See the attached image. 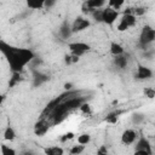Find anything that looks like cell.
I'll use <instances>...</instances> for the list:
<instances>
[{
    "label": "cell",
    "mask_w": 155,
    "mask_h": 155,
    "mask_svg": "<svg viewBox=\"0 0 155 155\" xmlns=\"http://www.w3.org/2000/svg\"><path fill=\"white\" fill-rule=\"evenodd\" d=\"M85 150V145H82V144H76V145H73L71 147V149H70V154L71 155H79V154H81L82 151Z\"/></svg>",
    "instance_id": "obj_18"
},
{
    "label": "cell",
    "mask_w": 155,
    "mask_h": 155,
    "mask_svg": "<svg viewBox=\"0 0 155 155\" xmlns=\"http://www.w3.org/2000/svg\"><path fill=\"white\" fill-rule=\"evenodd\" d=\"M45 1L46 0H25L27 5L33 10H39V8L44 7L45 6Z\"/></svg>",
    "instance_id": "obj_12"
},
{
    "label": "cell",
    "mask_w": 155,
    "mask_h": 155,
    "mask_svg": "<svg viewBox=\"0 0 155 155\" xmlns=\"http://www.w3.org/2000/svg\"><path fill=\"white\" fill-rule=\"evenodd\" d=\"M71 86H73V84L68 82V84H65V85H64V88H65V90H70V88H71Z\"/></svg>",
    "instance_id": "obj_31"
},
{
    "label": "cell",
    "mask_w": 155,
    "mask_h": 155,
    "mask_svg": "<svg viewBox=\"0 0 155 155\" xmlns=\"http://www.w3.org/2000/svg\"><path fill=\"white\" fill-rule=\"evenodd\" d=\"M121 19H122V21H125V22H126V24H127L130 28L134 27V25H136V23H137V17H136L133 13H124V15H122V17H121Z\"/></svg>",
    "instance_id": "obj_9"
},
{
    "label": "cell",
    "mask_w": 155,
    "mask_h": 155,
    "mask_svg": "<svg viewBox=\"0 0 155 155\" xmlns=\"http://www.w3.org/2000/svg\"><path fill=\"white\" fill-rule=\"evenodd\" d=\"M64 62H65V64H68V65L73 64V61H71V54H65V56H64Z\"/></svg>",
    "instance_id": "obj_26"
},
{
    "label": "cell",
    "mask_w": 155,
    "mask_h": 155,
    "mask_svg": "<svg viewBox=\"0 0 155 155\" xmlns=\"http://www.w3.org/2000/svg\"><path fill=\"white\" fill-rule=\"evenodd\" d=\"M87 27H90V22L88 19L84 18V17H78L74 23L71 24V31L73 33H78V31H82L85 29H87Z\"/></svg>",
    "instance_id": "obj_5"
},
{
    "label": "cell",
    "mask_w": 155,
    "mask_h": 155,
    "mask_svg": "<svg viewBox=\"0 0 155 155\" xmlns=\"http://www.w3.org/2000/svg\"><path fill=\"white\" fill-rule=\"evenodd\" d=\"M16 138V132H15V130L12 128V127H6V130L4 131V139L5 140H8V142H11V140H13Z\"/></svg>",
    "instance_id": "obj_15"
},
{
    "label": "cell",
    "mask_w": 155,
    "mask_h": 155,
    "mask_svg": "<svg viewBox=\"0 0 155 155\" xmlns=\"http://www.w3.org/2000/svg\"><path fill=\"white\" fill-rule=\"evenodd\" d=\"M126 0H108V6L115 8V10H120L124 4H125Z\"/></svg>",
    "instance_id": "obj_17"
},
{
    "label": "cell",
    "mask_w": 155,
    "mask_h": 155,
    "mask_svg": "<svg viewBox=\"0 0 155 155\" xmlns=\"http://www.w3.org/2000/svg\"><path fill=\"white\" fill-rule=\"evenodd\" d=\"M47 130H48V126L44 122V121H39L36 125H35V134H38V136H44L46 132H47Z\"/></svg>",
    "instance_id": "obj_10"
},
{
    "label": "cell",
    "mask_w": 155,
    "mask_h": 155,
    "mask_svg": "<svg viewBox=\"0 0 155 155\" xmlns=\"http://www.w3.org/2000/svg\"><path fill=\"white\" fill-rule=\"evenodd\" d=\"M154 40H155V29H153L149 25H145L142 30V34H140V44L148 45Z\"/></svg>",
    "instance_id": "obj_3"
},
{
    "label": "cell",
    "mask_w": 155,
    "mask_h": 155,
    "mask_svg": "<svg viewBox=\"0 0 155 155\" xmlns=\"http://www.w3.org/2000/svg\"><path fill=\"white\" fill-rule=\"evenodd\" d=\"M68 48L70 50V53H74V54H78V56H82L85 54L86 52L90 51V45H87L86 42H70L68 45Z\"/></svg>",
    "instance_id": "obj_2"
},
{
    "label": "cell",
    "mask_w": 155,
    "mask_h": 155,
    "mask_svg": "<svg viewBox=\"0 0 155 155\" xmlns=\"http://www.w3.org/2000/svg\"><path fill=\"white\" fill-rule=\"evenodd\" d=\"M107 153H108V150H107V148L103 147V145L97 150V154H99V155H102V154H107Z\"/></svg>",
    "instance_id": "obj_29"
},
{
    "label": "cell",
    "mask_w": 155,
    "mask_h": 155,
    "mask_svg": "<svg viewBox=\"0 0 155 155\" xmlns=\"http://www.w3.org/2000/svg\"><path fill=\"white\" fill-rule=\"evenodd\" d=\"M91 142V136L88 133H81L78 136V144H82L86 145Z\"/></svg>",
    "instance_id": "obj_16"
},
{
    "label": "cell",
    "mask_w": 155,
    "mask_h": 155,
    "mask_svg": "<svg viewBox=\"0 0 155 155\" xmlns=\"http://www.w3.org/2000/svg\"><path fill=\"white\" fill-rule=\"evenodd\" d=\"M114 63H115V65H116L117 68H120V69H125L126 65H127V58L124 57L122 54H120V56H115Z\"/></svg>",
    "instance_id": "obj_13"
},
{
    "label": "cell",
    "mask_w": 155,
    "mask_h": 155,
    "mask_svg": "<svg viewBox=\"0 0 155 155\" xmlns=\"http://www.w3.org/2000/svg\"><path fill=\"white\" fill-rule=\"evenodd\" d=\"M119 18V11L108 6L104 10H102V22H104L108 25H111L116 22V19Z\"/></svg>",
    "instance_id": "obj_1"
},
{
    "label": "cell",
    "mask_w": 155,
    "mask_h": 155,
    "mask_svg": "<svg viewBox=\"0 0 155 155\" xmlns=\"http://www.w3.org/2000/svg\"><path fill=\"white\" fill-rule=\"evenodd\" d=\"M116 29H117L119 31H126L127 29H130V27L126 24L125 21H122V19L120 18V19H119V23H117V25H116Z\"/></svg>",
    "instance_id": "obj_23"
},
{
    "label": "cell",
    "mask_w": 155,
    "mask_h": 155,
    "mask_svg": "<svg viewBox=\"0 0 155 155\" xmlns=\"http://www.w3.org/2000/svg\"><path fill=\"white\" fill-rule=\"evenodd\" d=\"M143 93H144V96H145L147 98H149V99L155 98V90L151 88V87H145L144 91H143Z\"/></svg>",
    "instance_id": "obj_22"
},
{
    "label": "cell",
    "mask_w": 155,
    "mask_h": 155,
    "mask_svg": "<svg viewBox=\"0 0 155 155\" xmlns=\"http://www.w3.org/2000/svg\"><path fill=\"white\" fill-rule=\"evenodd\" d=\"M137 149H143V150H147L151 154V149H150V143L148 142V139H145L144 137H140L137 142Z\"/></svg>",
    "instance_id": "obj_11"
},
{
    "label": "cell",
    "mask_w": 155,
    "mask_h": 155,
    "mask_svg": "<svg viewBox=\"0 0 155 155\" xmlns=\"http://www.w3.org/2000/svg\"><path fill=\"white\" fill-rule=\"evenodd\" d=\"M117 120H119V114H117V113H110V114H108L107 117H105V121H107L108 124H116Z\"/></svg>",
    "instance_id": "obj_19"
},
{
    "label": "cell",
    "mask_w": 155,
    "mask_h": 155,
    "mask_svg": "<svg viewBox=\"0 0 155 155\" xmlns=\"http://www.w3.org/2000/svg\"><path fill=\"white\" fill-rule=\"evenodd\" d=\"M79 109H80V111H81L82 114H85V115L91 114V111H92L91 105H90L88 103H81V104L79 105Z\"/></svg>",
    "instance_id": "obj_20"
},
{
    "label": "cell",
    "mask_w": 155,
    "mask_h": 155,
    "mask_svg": "<svg viewBox=\"0 0 155 155\" xmlns=\"http://www.w3.org/2000/svg\"><path fill=\"white\" fill-rule=\"evenodd\" d=\"M1 154L2 155H15L16 154V150L12 149V148H8L7 145L2 144L1 145Z\"/></svg>",
    "instance_id": "obj_21"
},
{
    "label": "cell",
    "mask_w": 155,
    "mask_h": 155,
    "mask_svg": "<svg viewBox=\"0 0 155 155\" xmlns=\"http://www.w3.org/2000/svg\"><path fill=\"white\" fill-rule=\"evenodd\" d=\"M105 1H107V0H86L85 4L90 7L91 11H93V10H98V8L103 7L104 4H105ZM91 13H92V12H91Z\"/></svg>",
    "instance_id": "obj_7"
},
{
    "label": "cell",
    "mask_w": 155,
    "mask_h": 155,
    "mask_svg": "<svg viewBox=\"0 0 155 155\" xmlns=\"http://www.w3.org/2000/svg\"><path fill=\"white\" fill-rule=\"evenodd\" d=\"M134 154H137V155H149L150 153L149 151H147V150H143V149H136V151H134Z\"/></svg>",
    "instance_id": "obj_27"
},
{
    "label": "cell",
    "mask_w": 155,
    "mask_h": 155,
    "mask_svg": "<svg viewBox=\"0 0 155 155\" xmlns=\"http://www.w3.org/2000/svg\"><path fill=\"white\" fill-rule=\"evenodd\" d=\"M109 51L113 56H120V54H124V47L119 44V42H115L113 41L110 44V47H109Z\"/></svg>",
    "instance_id": "obj_8"
},
{
    "label": "cell",
    "mask_w": 155,
    "mask_h": 155,
    "mask_svg": "<svg viewBox=\"0 0 155 155\" xmlns=\"http://www.w3.org/2000/svg\"><path fill=\"white\" fill-rule=\"evenodd\" d=\"M70 54H71V61H73V64H74V63H78V62L80 61V56L74 54V53H70Z\"/></svg>",
    "instance_id": "obj_28"
},
{
    "label": "cell",
    "mask_w": 155,
    "mask_h": 155,
    "mask_svg": "<svg viewBox=\"0 0 155 155\" xmlns=\"http://www.w3.org/2000/svg\"><path fill=\"white\" fill-rule=\"evenodd\" d=\"M151 75H153V71H151L149 68H147V67H144V65H139V67L137 68V74H136L137 79H139V80H145V79L151 78Z\"/></svg>",
    "instance_id": "obj_6"
},
{
    "label": "cell",
    "mask_w": 155,
    "mask_h": 155,
    "mask_svg": "<svg viewBox=\"0 0 155 155\" xmlns=\"http://www.w3.org/2000/svg\"><path fill=\"white\" fill-rule=\"evenodd\" d=\"M56 0H46L45 1V7H51L52 5H54Z\"/></svg>",
    "instance_id": "obj_30"
},
{
    "label": "cell",
    "mask_w": 155,
    "mask_h": 155,
    "mask_svg": "<svg viewBox=\"0 0 155 155\" xmlns=\"http://www.w3.org/2000/svg\"><path fill=\"white\" fill-rule=\"evenodd\" d=\"M145 8L144 7H134V8H132V13L136 16V17H139V16H143L144 13H145Z\"/></svg>",
    "instance_id": "obj_24"
},
{
    "label": "cell",
    "mask_w": 155,
    "mask_h": 155,
    "mask_svg": "<svg viewBox=\"0 0 155 155\" xmlns=\"http://www.w3.org/2000/svg\"><path fill=\"white\" fill-rule=\"evenodd\" d=\"M74 138V133L73 132H67V133H64L61 138H59V140L61 142H67V140H70V139H73Z\"/></svg>",
    "instance_id": "obj_25"
},
{
    "label": "cell",
    "mask_w": 155,
    "mask_h": 155,
    "mask_svg": "<svg viewBox=\"0 0 155 155\" xmlns=\"http://www.w3.org/2000/svg\"><path fill=\"white\" fill-rule=\"evenodd\" d=\"M137 138H138V133H137V131H134V130H132V128L125 130V131L122 132V134H121V142H122V144H125V145H131V144H133V143L137 140Z\"/></svg>",
    "instance_id": "obj_4"
},
{
    "label": "cell",
    "mask_w": 155,
    "mask_h": 155,
    "mask_svg": "<svg viewBox=\"0 0 155 155\" xmlns=\"http://www.w3.org/2000/svg\"><path fill=\"white\" fill-rule=\"evenodd\" d=\"M44 151H45V154H47V155H62V154L64 153V150H63L61 147H58V145H56V147H48V148H46Z\"/></svg>",
    "instance_id": "obj_14"
}]
</instances>
